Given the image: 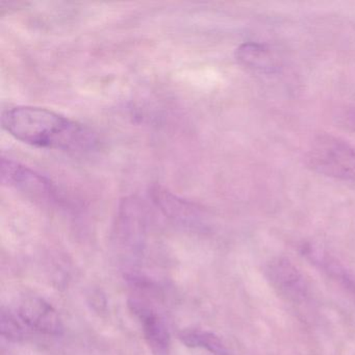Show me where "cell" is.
Listing matches in <instances>:
<instances>
[{"label":"cell","instance_id":"6da1fadb","mask_svg":"<svg viewBox=\"0 0 355 355\" xmlns=\"http://www.w3.org/2000/svg\"><path fill=\"white\" fill-rule=\"evenodd\" d=\"M3 130L20 142L40 148L87 153L99 140L88 126L44 107L18 105L3 112Z\"/></svg>","mask_w":355,"mask_h":355},{"label":"cell","instance_id":"7a4b0ae2","mask_svg":"<svg viewBox=\"0 0 355 355\" xmlns=\"http://www.w3.org/2000/svg\"><path fill=\"white\" fill-rule=\"evenodd\" d=\"M139 199L122 201L113 230L114 246L125 263H137L144 252L147 236V216Z\"/></svg>","mask_w":355,"mask_h":355},{"label":"cell","instance_id":"3957f363","mask_svg":"<svg viewBox=\"0 0 355 355\" xmlns=\"http://www.w3.org/2000/svg\"><path fill=\"white\" fill-rule=\"evenodd\" d=\"M306 163L317 173L355 182V149L336 137L322 135L315 139L307 151Z\"/></svg>","mask_w":355,"mask_h":355},{"label":"cell","instance_id":"277c9868","mask_svg":"<svg viewBox=\"0 0 355 355\" xmlns=\"http://www.w3.org/2000/svg\"><path fill=\"white\" fill-rule=\"evenodd\" d=\"M1 180L35 202L61 205L59 189L46 176L13 159H1Z\"/></svg>","mask_w":355,"mask_h":355},{"label":"cell","instance_id":"5b68a950","mask_svg":"<svg viewBox=\"0 0 355 355\" xmlns=\"http://www.w3.org/2000/svg\"><path fill=\"white\" fill-rule=\"evenodd\" d=\"M15 313L28 330L49 336L63 334V323L57 309L41 297H24L18 302Z\"/></svg>","mask_w":355,"mask_h":355},{"label":"cell","instance_id":"8992f818","mask_svg":"<svg viewBox=\"0 0 355 355\" xmlns=\"http://www.w3.org/2000/svg\"><path fill=\"white\" fill-rule=\"evenodd\" d=\"M266 275L271 286L286 300L298 303L307 296L304 277L288 259H272L266 267Z\"/></svg>","mask_w":355,"mask_h":355},{"label":"cell","instance_id":"52a82bcc","mask_svg":"<svg viewBox=\"0 0 355 355\" xmlns=\"http://www.w3.org/2000/svg\"><path fill=\"white\" fill-rule=\"evenodd\" d=\"M130 307L142 326L145 340L153 354L170 355L171 336L165 320L142 301H130Z\"/></svg>","mask_w":355,"mask_h":355},{"label":"cell","instance_id":"ba28073f","mask_svg":"<svg viewBox=\"0 0 355 355\" xmlns=\"http://www.w3.org/2000/svg\"><path fill=\"white\" fill-rule=\"evenodd\" d=\"M153 198L155 205L170 219L186 227H200L203 223V215L198 207L175 195L157 187L153 191Z\"/></svg>","mask_w":355,"mask_h":355},{"label":"cell","instance_id":"9c48e42d","mask_svg":"<svg viewBox=\"0 0 355 355\" xmlns=\"http://www.w3.org/2000/svg\"><path fill=\"white\" fill-rule=\"evenodd\" d=\"M236 59L241 66L253 72L273 73L278 69L273 53L265 45L245 43L236 51Z\"/></svg>","mask_w":355,"mask_h":355},{"label":"cell","instance_id":"30bf717a","mask_svg":"<svg viewBox=\"0 0 355 355\" xmlns=\"http://www.w3.org/2000/svg\"><path fill=\"white\" fill-rule=\"evenodd\" d=\"M180 340L190 348H200L213 355H228L222 340L213 332L201 329L182 330L178 334Z\"/></svg>","mask_w":355,"mask_h":355},{"label":"cell","instance_id":"8fae6325","mask_svg":"<svg viewBox=\"0 0 355 355\" xmlns=\"http://www.w3.org/2000/svg\"><path fill=\"white\" fill-rule=\"evenodd\" d=\"M313 261H317L318 265L322 269L325 270L332 278L338 280L340 284L347 290L350 291L353 295H355V275L348 271L342 263L336 261V259H331L326 255L319 254V253H313Z\"/></svg>","mask_w":355,"mask_h":355},{"label":"cell","instance_id":"7c38bea8","mask_svg":"<svg viewBox=\"0 0 355 355\" xmlns=\"http://www.w3.org/2000/svg\"><path fill=\"white\" fill-rule=\"evenodd\" d=\"M1 336L9 342L19 343L26 338L28 329L15 311L3 309L0 315Z\"/></svg>","mask_w":355,"mask_h":355},{"label":"cell","instance_id":"4fadbf2b","mask_svg":"<svg viewBox=\"0 0 355 355\" xmlns=\"http://www.w3.org/2000/svg\"><path fill=\"white\" fill-rule=\"evenodd\" d=\"M347 118H348L349 125H350L351 128H353L355 130V112L351 113L350 115H349L348 117Z\"/></svg>","mask_w":355,"mask_h":355}]
</instances>
